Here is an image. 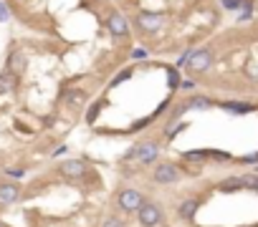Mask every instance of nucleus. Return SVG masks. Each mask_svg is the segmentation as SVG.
Segmentation results:
<instances>
[{"instance_id": "nucleus-18", "label": "nucleus", "mask_w": 258, "mask_h": 227, "mask_svg": "<svg viewBox=\"0 0 258 227\" xmlns=\"http://www.w3.org/2000/svg\"><path fill=\"white\" fill-rule=\"evenodd\" d=\"M243 189H251V192H258V172H251V174H243Z\"/></svg>"}, {"instance_id": "nucleus-1", "label": "nucleus", "mask_w": 258, "mask_h": 227, "mask_svg": "<svg viewBox=\"0 0 258 227\" xmlns=\"http://www.w3.org/2000/svg\"><path fill=\"white\" fill-rule=\"evenodd\" d=\"M147 200H144V195L139 192V189H132V187H127V189H122V192L117 195V205H119V210L122 212H139L142 210V205H144Z\"/></svg>"}, {"instance_id": "nucleus-5", "label": "nucleus", "mask_w": 258, "mask_h": 227, "mask_svg": "<svg viewBox=\"0 0 258 227\" xmlns=\"http://www.w3.org/2000/svg\"><path fill=\"white\" fill-rule=\"evenodd\" d=\"M177 179H180V167L172 162H162L152 169V182L157 184H175Z\"/></svg>"}, {"instance_id": "nucleus-9", "label": "nucleus", "mask_w": 258, "mask_h": 227, "mask_svg": "<svg viewBox=\"0 0 258 227\" xmlns=\"http://www.w3.org/2000/svg\"><path fill=\"white\" fill-rule=\"evenodd\" d=\"M20 200V187L15 182H0V202L3 205H13Z\"/></svg>"}, {"instance_id": "nucleus-20", "label": "nucleus", "mask_w": 258, "mask_h": 227, "mask_svg": "<svg viewBox=\"0 0 258 227\" xmlns=\"http://www.w3.org/2000/svg\"><path fill=\"white\" fill-rule=\"evenodd\" d=\"M210 159H215V162H228V159H231V154H226V151H215V149H210Z\"/></svg>"}, {"instance_id": "nucleus-8", "label": "nucleus", "mask_w": 258, "mask_h": 227, "mask_svg": "<svg viewBox=\"0 0 258 227\" xmlns=\"http://www.w3.org/2000/svg\"><path fill=\"white\" fill-rule=\"evenodd\" d=\"M106 25H109V33L119 35V38H124L129 33V20L122 13H112V15H109V20H106Z\"/></svg>"}, {"instance_id": "nucleus-10", "label": "nucleus", "mask_w": 258, "mask_h": 227, "mask_svg": "<svg viewBox=\"0 0 258 227\" xmlns=\"http://www.w3.org/2000/svg\"><path fill=\"white\" fill-rule=\"evenodd\" d=\"M198 210H200V202H198L195 197H188V200H182V202L177 205V217L185 220V222H190V220L198 215Z\"/></svg>"}, {"instance_id": "nucleus-31", "label": "nucleus", "mask_w": 258, "mask_h": 227, "mask_svg": "<svg viewBox=\"0 0 258 227\" xmlns=\"http://www.w3.org/2000/svg\"><path fill=\"white\" fill-rule=\"evenodd\" d=\"M66 149H68V146H66V144H61V146H58V149L53 151V157H58V154H63V151H66Z\"/></svg>"}, {"instance_id": "nucleus-14", "label": "nucleus", "mask_w": 258, "mask_h": 227, "mask_svg": "<svg viewBox=\"0 0 258 227\" xmlns=\"http://www.w3.org/2000/svg\"><path fill=\"white\" fill-rule=\"evenodd\" d=\"M15 86H18V76H15V73H10V71L0 73V94H8V91H13Z\"/></svg>"}, {"instance_id": "nucleus-28", "label": "nucleus", "mask_w": 258, "mask_h": 227, "mask_svg": "<svg viewBox=\"0 0 258 227\" xmlns=\"http://www.w3.org/2000/svg\"><path fill=\"white\" fill-rule=\"evenodd\" d=\"M180 86H182V91H193V89H195V81H182Z\"/></svg>"}, {"instance_id": "nucleus-22", "label": "nucleus", "mask_w": 258, "mask_h": 227, "mask_svg": "<svg viewBox=\"0 0 258 227\" xmlns=\"http://www.w3.org/2000/svg\"><path fill=\"white\" fill-rule=\"evenodd\" d=\"M8 20H10V10L3 0H0V23H8Z\"/></svg>"}, {"instance_id": "nucleus-24", "label": "nucleus", "mask_w": 258, "mask_h": 227, "mask_svg": "<svg viewBox=\"0 0 258 227\" xmlns=\"http://www.w3.org/2000/svg\"><path fill=\"white\" fill-rule=\"evenodd\" d=\"M223 8L226 10H238L241 8V0H223Z\"/></svg>"}, {"instance_id": "nucleus-6", "label": "nucleus", "mask_w": 258, "mask_h": 227, "mask_svg": "<svg viewBox=\"0 0 258 227\" xmlns=\"http://www.w3.org/2000/svg\"><path fill=\"white\" fill-rule=\"evenodd\" d=\"M210 66H213V51H210V48H198V51H193L190 63H188V68H190L193 73H205V71H210Z\"/></svg>"}, {"instance_id": "nucleus-25", "label": "nucleus", "mask_w": 258, "mask_h": 227, "mask_svg": "<svg viewBox=\"0 0 258 227\" xmlns=\"http://www.w3.org/2000/svg\"><path fill=\"white\" fill-rule=\"evenodd\" d=\"M132 58H134V61H144V58H147V51H144V48H134V51H132Z\"/></svg>"}, {"instance_id": "nucleus-21", "label": "nucleus", "mask_w": 258, "mask_h": 227, "mask_svg": "<svg viewBox=\"0 0 258 227\" xmlns=\"http://www.w3.org/2000/svg\"><path fill=\"white\" fill-rule=\"evenodd\" d=\"M101 227H124V222H122L119 217H106V220L101 222Z\"/></svg>"}, {"instance_id": "nucleus-7", "label": "nucleus", "mask_w": 258, "mask_h": 227, "mask_svg": "<svg viewBox=\"0 0 258 227\" xmlns=\"http://www.w3.org/2000/svg\"><path fill=\"white\" fill-rule=\"evenodd\" d=\"M58 172L66 177V179H81L86 174V164L81 159H66L58 164Z\"/></svg>"}, {"instance_id": "nucleus-17", "label": "nucleus", "mask_w": 258, "mask_h": 227, "mask_svg": "<svg viewBox=\"0 0 258 227\" xmlns=\"http://www.w3.org/2000/svg\"><path fill=\"white\" fill-rule=\"evenodd\" d=\"M210 157V149H195V151H185V154H182V159L185 162H205Z\"/></svg>"}, {"instance_id": "nucleus-3", "label": "nucleus", "mask_w": 258, "mask_h": 227, "mask_svg": "<svg viewBox=\"0 0 258 227\" xmlns=\"http://www.w3.org/2000/svg\"><path fill=\"white\" fill-rule=\"evenodd\" d=\"M157 157H160V144L157 141H139L129 151V159H137L139 164H152Z\"/></svg>"}, {"instance_id": "nucleus-32", "label": "nucleus", "mask_w": 258, "mask_h": 227, "mask_svg": "<svg viewBox=\"0 0 258 227\" xmlns=\"http://www.w3.org/2000/svg\"><path fill=\"white\" fill-rule=\"evenodd\" d=\"M0 227H5V225H3V222H0Z\"/></svg>"}, {"instance_id": "nucleus-19", "label": "nucleus", "mask_w": 258, "mask_h": 227, "mask_svg": "<svg viewBox=\"0 0 258 227\" xmlns=\"http://www.w3.org/2000/svg\"><path fill=\"white\" fill-rule=\"evenodd\" d=\"M190 56H193V48H188V51H185V53H182V56H180V58H177V63H175V68H177V71H180V68H182V66H188V63H190Z\"/></svg>"}, {"instance_id": "nucleus-16", "label": "nucleus", "mask_w": 258, "mask_h": 227, "mask_svg": "<svg viewBox=\"0 0 258 227\" xmlns=\"http://www.w3.org/2000/svg\"><path fill=\"white\" fill-rule=\"evenodd\" d=\"M63 99H66V104H68V106H81V104L86 101V94H84V91H79V89H68Z\"/></svg>"}, {"instance_id": "nucleus-29", "label": "nucleus", "mask_w": 258, "mask_h": 227, "mask_svg": "<svg viewBox=\"0 0 258 227\" xmlns=\"http://www.w3.org/2000/svg\"><path fill=\"white\" fill-rule=\"evenodd\" d=\"M8 174H10V177H18V179H20L25 172H23V169H8Z\"/></svg>"}, {"instance_id": "nucleus-4", "label": "nucleus", "mask_w": 258, "mask_h": 227, "mask_svg": "<svg viewBox=\"0 0 258 227\" xmlns=\"http://www.w3.org/2000/svg\"><path fill=\"white\" fill-rule=\"evenodd\" d=\"M137 220H139L142 227H157V225L165 220V212H162V207L155 205V202H144L142 210L137 212Z\"/></svg>"}, {"instance_id": "nucleus-11", "label": "nucleus", "mask_w": 258, "mask_h": 227, "mask_svg": "<svg viewBox=\"0 0 258 227\" xmlns=\"http://www.w3.org/2000/svg\"><path fill=\"white\" fill-rule=\"evenodd\" d=\"M25 66H28V58H25V53L23 51H10V56H8V71L10 73H15V76H20L23 71H25Z\"/></svg>"}, {"instance_id": "nucleus-13", "label": "nucleus", "mask_w": 258, "mask_h": 227, "mask_svg": "<svg viewBox=\"0 0 258 227\" xmlns=\"http://www.w3.org/2000/svg\"><path fill=\"white\" fill-rule=\"evenodd\" d=\"M218 189H220V192H226V195L238 192V189H243V179L241 177H228V179H223L218 184Z\"/></svg>"}, {"instance_id": "nucleus-12", "label": "nucleus", "mask_w": 258, "mask_h": 227, "mask_svg": "<svg viewBox=\"0 0 258 227\" xmlns=\"http://www.w3.org/2000/svg\"><path fill=\"white\" fill-rule=\"evenodd\" d=\"M220 109L228 111V114H253L258 106L256 104H248V101H223Z\"/></svg>"}, {"instance_id": "nucleus-30", "label": "nucleus", "mask_w": 258, "mask_h": 227, "mask_svg": "<svg viewBox=\"0 0 258 227\" xmlns=\"http://www.w3.org/2000/svg\"><path fill=\"white\" fill-rule=\"evenodd\" d=\"M96 111H99V106H94V109H91V111H89V116H86V119H89V121H94V119H96Z\"/></svg>"}, {"instance_id": "nucleus-15", "label": "nucleus", "mask_w": 258, "mask_h": 227, "mask_svg": "<svg viewBox=\"0 0 258 227\" xmlns=\"http://www.w3.org/2000/svg\"><path fill=\"white\" fill-rule=\"evenodd\" d=\"M185 104H188L190 111H208V109L213 106V101H210L208 96H190Z\"/></svg>"}, {"instance_id": "nucleus-23", "label": "nucleus", "mask_w": 258, "mask_h": 227, "mask_svg": "<svg viewBox=\"0 0 258 227\" xmlns=\"http://www.w3.org/2000/svg\"><path fill=\"white\" fill-rule=\"evenodd\" d=\"M246 76H251V79H258V63H248V66H246Z\"/></svg>"}, {"instance_id": "nucleus-26", "label": "nucleus", "mask_w": 258, "mask_h": 227, "mask_svg": "<svg viewBox=\"0 0 258 227\" xmlns=\"http://www.w3.org/2000/svg\"><path fill=\"white\" fill-rule=\"evenodd\" d=\"M177 81H180V73H177V68H172V71H170V86L177 89Z\"/></svg>"}, {"instance_id": "nucleus-27", "label": "nucleus", "mask_w": 258, "mask_h": 227, "mask_svg": "<svg viewBox=\"0 0 258 227\" xmlns=\"http://www.w3.org/2000/svg\"><path fill=\"white\" fill-rule=\"evenodd\" d=\"M241 162H243V164H256V167H258V151H256V154H248V157H243Z\"/></svg>"}, {"instance_id": "nucleus-2", "label": "nucleus", "mask_w": 258, "mask_h": 227, "mask_svg": "<svg viewBox=\"0 0 258 227\" xmlns=\"http://www.w3.org/2000/svg\"><path fill=\"white\" fill-rule=\"evenodd\" d=\"M165 23H167V18L162 13H152V10H139L134 15V25L144 33H157L160 28H165Z\"/></svg>"}]
</instances>
